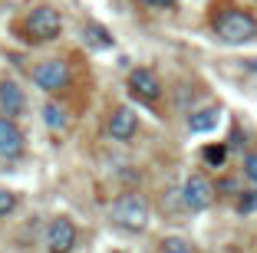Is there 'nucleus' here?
Here are the masks:
<instances>
[{
	"instance_id": "19",
	"label": "nucleus",
	"mask_w": 257,
	"mask_h": 253,
	"mask_svg": "<svg viewBox=\"0 0 257 253\" xmlns=\"http://www.w3.org/2000/svg\"><path fill=\"white\" fill-rule=\"evenodd\" d=\"M149 7H172V4H178V0H145Z\"/></svg>"
},
{
	"instance_id": "13",
	"label": "nucleus",
	"mask_w": 257,
	"mask_h": 253,
	"mask_svg": "<svg viewBox=\"0 0 257 253\" xmlns=\"http://www.w3.org/2000/svg\"><path fill=\"white\" fill-rule=\"evenodd\" d=\"M218 115H221L218 109H201V112H195V115L188 119V128L191 132H211V128L218 125Z\"/></svg>"
},
{
	"instance_id": "1",
	"label": "nucleus",
	"mask_w": 257,
	"mask_h": 253,
	"mask_svg": "<svg viewBox=\"0 0 257 253\" xmlns=\"http://www.w3.org/2000/svg\"><path fill=\"white\" fill-rule=\"evenodd\" d=\"M214 37L221 40V43H250V40L257 37V20L247 14V10H221L218 20H214Z\"/></svg>"
},
{
	"instance_id": "17",
	"label": "nucleus",
	"mask_w": 257,
	"mask_h": 253,
	"mask_svg": "<svg viewBox=\"0 0 257 253\" xmlns=\"http://www.w3.org/2000/svg\"><path fill=\"white\" fill-rule=\"evenodd\" d=\"M204 161H208V164H221V161H224V145H211V148H204Z\"/></svg>"
},
{
	"instance_id": "14",
	"label": "nucleus",
	"mask_w": 257,
	"mask_h": 253,
	"mask_svg": "<svg viewBox=\"0 0 257 253\" xmlns=\"http://www.w3.org/2000/svg\"><path fill=\"white\" fill-rule=\"evenodd\" d=\"M162 253H195V246L185 237H165L162 240Z\"/></svg>"
},
{
	"instance_id": "18",
	"label": "nucleus",
	"mask_w": 257,
	"mask_h": 253,
	"mask_svg": "<svg viewBox=\"0 0 257 253\" xmlns=\"http://www.w3.org/2000/svg\"><path fill=\"white\" fill-rule=\"evenodd\" d=\"M244 174H247L250 181H257V155H254V151L244 158Z\"/></svg>"
},
{
	"instance_id": "5",
	"label": "nucleus",
	"mask_w": 257,
	"mask_h": 253,
	"mask_svg": "<svg viewBox=\"0 0 257 253\" xmlns=\"http://www.w3.org/2000/svg\"><path fill=\"white\" fill-rule=\"evenodd\" d=\"M211 201H214V184L204 174H191L182 187V204L188 210H204Z\"/></svg>"
},
{
	"instance_id": "3",
	"label": "nucleus",
	"mask_w": 257,
	"mask_h": 253,
	"mask_svg": "<svg viewBox=\"0 0 257 253\" xmlns=\"http://www.w3.org/2000/svg\"><path fill=\"white\" fill-rule=\"evenodd\" d=\"M27 30H30L33 40H56V37H60V30H63L60 10L46 7V4H43V7H33L30 17H27Z\"/></svg>"
},
{
	"instance_id": "4",
	"label": "nucleus",
	"mask_w": 257,
	"mask_h": 253,
	"mask_svg": "<svg viewBox=\"0 0 257 253\" xmlns=\"http://www.w3.org/2000/svg\"><path fill=\"white\" fill-rule=\"evenodd\" d=\"M33 82L43 92H60L69 86V63L66 60H46L33 69Z\"/></svg>"
},
{
	"instance_id": "11",
	"label": "nucleus",
	"mask_w": 257,
	"mask_h": 253,
	"mask_svg": "<svg viewBox=\"0 0 257 253\" xmlns=\"http://www.w3.org/2000/svg\"><path fill=\"white\" fill-rule=\"evenodd\" d=\"M43 122L50 132H66L69 128V112L63 109L60 102H46L43 105Z\"/></svg>"
},
{
	"instance_id": "16",
	"label": "nucleus",
	"mask_w": 257,
	"mask_h": 253,
	"mask_svg": "<svg viewBox=\"0 0 257 253\" xmlns=\"http://www.w3.org/2000/svg\"><path fill=\"white\" fill-rule=\"evenodd\" d=\"M14 207H17V194L7 191V187H0V217H7Z\"/></svg>"
},
{
	"instance_id": "15",
	"label": "nucleus",
	"mask_w": 257,
	"mask_h": 253,
	"mask_svg": "<svg viewBox=\"0 0 257 253\" xmlns=\"http://www.w3.org/2000/svg\"><path fill=\"white\" fill-rule=\"evenodd\" d=\"M237 210H241V214H254L257 210V191H244L241 197H237Z\"/></svg>"
},
{
	"instance_id": "10",
	"label": "nucleus",
	"mask_w": 257,
	"mask_h": 253,
	"mask_svg": "<svg viewBox=\"0 0 257 253\" xmlns=\"http://www.w3.org/2000/svg\"><path fill=\"white\" fill-rule=\"evenodd\" d=\"M0 105H4V115H10V119L23 112L27 99H23V89L17 82H0Z\"/></svg>"
},
{
	"instance_id": "9",
	"label": "nucleus",
	"mask_w": 257,
	"mask_h": 253,
	"mask_svg": "<svg viewBox=\"0 0 257 253\" xmlns=\"http://www.w3.org/2000/svg\"><path fill=\"white\" fill-rule=\"evenodd\" d=\"M23 151V132L10 115H0V155L17 158Z\"/></svg>"
},
{
	"instance_id": "6",
	"label": "nucleus",
	"mask_w": 257,
	"mask_h": 253,
	"mask_svg": "<svg viewBox=\"0 0 257 253\" xmlns=\"http://www.w3.org/2000/svg\"><path fill=\"white\" fill-rule=\"evenodd\" d=\"M128 89H132V96L142 99V102H155L162 96V82L152 69H132L128 73Z\"/></svg>"
},
{
	"instance_id": "7",
	"label": "nucleus",
	"mask_w": 257,
	"mask_h": 253,
	"mask_svg": "<svg viewBox=\"0 0 257 253\" xmlns=\"http://www.w3.org/2000/svg\"><path fill=\"white\" fill-rule=\"evenodd\" d=\"M76 243V227L69 217H56L53 223H50V230H46V246L53 253H69Z\"/></svg>"
},
{
	"instance_id": "2",
	"label": "nucleus",
	"mask_w": 257,
	"mask_h": 253,
	"mask_svg": "<svg viewBox=\"0 0 257 253\" xmlns=\"http://www.w3.org/2000/svg\"><path fill=\"white\" fill-rule=\"evenodd\" d=\"M109 217H112L115 227H122V230H145V223H149V201H145L142 194L128 191V194H119L112 201V210H109Z\"/></svg>"
},
{
	"instance_id": "12",
	"label": "nucleus",
	"mask_w": 257,
	"mask_h": 253,
	"mask_svg": "<svg viewBox=\"0 0 257 253\" xmlns=\"http://www.w3.org/2000/svg\"><path fill=\"white\" fill-rule=\"evenodd\" d=\"M83 40L89 46H96V50H109V46H112L109 30H106V27H99V23H86V27H83Z\"/></svg>"
},
{
	"instance_id": "8",
	"label": "nucleus",
	"mask_w": 257,
	"mask_h": 253,
	"mask_svg": "<svg viewBox=\"0 0 257 253\" xmlns=\"http://www.w3.org/2000/svg\"><path fill=\"white\" fill-rule=\"evenodd\" d=\"M136 132H139V115L132 109H125V105H119L109 115V135H112L115 142H128Z\"/></svg>"
}]
</instances>
